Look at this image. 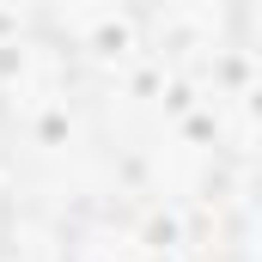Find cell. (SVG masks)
Listing matches in <instances>:
<instances>
[{
  "instance_id": "obj_1",
  "label": "cell",
  "mask_w": 262,
  "mask_h": 262,
  "mask_svg": "<svg viewBox=\"0 0 262 262\" xmlns=\"http://www.w3.org/2000/svg\"><path fill=\"white\" fill-rule=\"evenodd\" d=\"M0 110L18 128H49L67 110V49L55 37H18L0 49Z\"/></svg>"
},
{
  "instance_id": "obj_2",
  "label": "cell",
  "mask_w": 262,
  "mask_h": 262,
  "mask_svg": "<svg viewBox=\"0 0 262 262\" xmlns=\"http://www.w3.org/2000/svg\"><path fill=\"white\" fill-rule=\"evenodd\" d=\"M67 262H152L140 232H128L122 220H79L67 238Z\"/></svg>"
}]
</instances>
